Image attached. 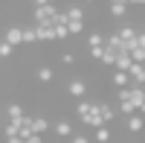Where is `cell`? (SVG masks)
I'll use <instances>...</instances> for the list:
<instances>
[{"label": "cell", "mask_w": 145, "mask_h": 143, "mask_svg": "<svg viewBox=\"0 0 145 143\" xmlns=\"http://www.w3.org/2000/svg\"><path fill=\"white\" fill-rule=\"evenodd\" d=\"M32 132H35V134L50 132V120H46V117H32Z\"/></svg>", "instance_id": "cell-13"}, {"label": "cell", "mask_w": 145, "mask_h": 143, "mask_svg": "<svg viewBox=\"0 0 145 143\" xmlns=\"http://www.w3.org/2000/svg\"><path fill=\"white\" fill-rule=\"evenodd\" d=\"M137 44L145 50V29H137Z\"/></svg>", "instance_id": "cell-28"}, {"label": "cell", "mask_w": 145, "mask_h": 143, "mask_svg": "<svg viewBox=\"0 0 145 143\" xmlns=\"http://www.w3.org/2000/svg\"><path fill=\"white\" fill-rule=\"evenodd\" d=\"M72 62H76V56H72V53H61V64H72Z\"/></svg>", "instance_id": "cell-27"}, {"label": "cell", "mask_w": 145, "mask_h": 143, "mask_svg": "<svg viewBox=\"0 0 145 143\" xmlns=\"http://www.w3.org/2000/svg\"><path fill=\"white\" fill-rule=\"evenodd\" d=\"M99 62H102V64H107V67H113V62H116V53H110V50H105Z\"/></svg>", "instance_id": "cell-23"}, {"label": "cell", "mask_w": 145, "mask_h": 143, "mask_svg": "<svg viewBox=\"0 0 145 143\" xmlns=\"http://www.w3.org/2000/svg\"><path fill=\"white\" fill-rule=\"evenodd\" d=\"M107 12H110V18H125L128 3H107Z\"/></svg>", "instance_id": "cell-14"}, {"label": "cell", "mask_w": 145, "mask_h": 143, "mask_svg": "<svg viewBox=\"0 0 145 143\" xmlns=\"http://www.w3.org/2000/svg\"><path fill=\"white\" fill-rule=\"evenodd\" d=\"M96 108H99V114H102L105 123H113V120H116V108H110L107 102H96Z\"/></svg>", "instance_id": "cell-8"}, {"label": "cell", "mask_w": 145, "mask_h": 143, "mask_svg": "<svg viewBox=\"0 0 145 143\" xmlns=\"http://www.w3.org/2000/svg\"><path fill=\"white\" fill-rule=\"evenodd\" d=\"M41 3H55V0H35V6H41Z\"/></svg>", "instance_id": "cell-32"}, {"label": "cell", "mask_w": 145, "mask_h": 143, "mask_svg": "<svg viewBox=\"0 0 145 143\" xmlns=\"http://www.w3.org/2000/svg\"><path fill=\"white\" fill-rule=\"evenodd\" d=\"M87 47H105V35L102 32H90L87 35Z\"/></svg>", "instance_id": "cell-18"}, {"label": "cell", "mask_w": 145, "mask_h": 143, "mask_svg": "<svg viewBox=\"0 0 145 143\" xmlns=\"http://www.w3.org/2000/svg\"><path fill=\"white\" fill-rule=\"evenodd\" d=\"M55 12H58L55 3H41V6H35V23H52Z\"/></svg>", "instance_id": "cell-1"}, {"label": "cell", "mask_w": 145, "mask_h": 143, "mask_svg": "<svg viewBox=\"0 0 145 143\" xmlns=\"http://www.w3.org/2000/svg\"><path fill=\"white\" fill-rule=\"evenodd\" d=\"M70 143H93L87 134H70Z\"/></svg>", "instance_id": "cell-25"}, {"label": "cell", "mask_w": 145, "mask_h": 143, "mask_svg": "<svg viewBox=\"0 0 145 143\" xmlns=\"http://www.w3.org/2000/svg\"><path fill=\"white\" fill-rule=\"evenodd\" d=\"M52 128H55L58 137H70V134H72V123H70V120H58Z\"/></svg>", "instance_id": "cell-12"}, {"label": "cell", "mask_w": 145, "mask_h": 143, "mask_svg": "<svg viewBox=\"0 0 145 143\" xmlns=\"http://www.w3.org/2000/svg\"><path fill=\"white\" fill-rule=\"evenodd\" d=\"M67 29H70V35H81L84 32V21H67Z\"/></svg>", "instance_id": "cell-20"}, {"label": "cell", "mask_w": 145, "mask_h": 143, "mask_svg": "<svg viewBox=\"0 0 145 143\" xmlns=\"http://www.w3.org/2000/svg\"><path fill=\"white\" fill-rule=\"evenodd\" d=\"M128 6H145V0H128Z\"/></svg>", "instance_id": "cell-31"}, {"label": "cell", "mask_w": 145, "mask_h": 143, "mask_svg": "<svg viewBox=\"0 0 145 143\" xmlns=\"http://www.w3.org/2000/svg\"><path fill=\"white\" fill-rule=\"evenodd\" d=\"M64 15H67V21H84V9L81 6H67Z\"/></svg>", "instance_id": "cell-15"}, {"label": "cell", "mask_w": 145, "mask_h": 143, "mask_svg": "<svg viewBox=\"0 0 145 143\" xmlns=\"http://www.w3.org/2000/svg\"><path fill=\"white\" fill-rule=\"evenodd\" d=\"M81 123L87 126V128H99V126H105V120H102V114H99V108H96V105L81 117Z\"/></svg>", "instance_id": "cell-4"}, {"label": "cell", "mask_w": 145, "mask_h": 143, "mask_svg": "<svg viewBox=\"0 0 145 143\" xmlns=\"http://www.w3.org/2000/svg\"><path fill=\"white\" fill-rule=\"evenodd\" d=\"M6 117H9V120H20V117H23V105H18V102H12L9 108H6Z\"/></svg>", "instance_id": "cell-17"}, {"label": "cell", "mask_w": 145, "mask_h": 143, "mask_svg": "<svg viewBox=\"0 0 145 143\" xmlns=\"http://www.w3.org/2000/svg\"><path fill=\"white\" fill-rule=\"evenodd\" d=\"M93 132H96V134H93L96 143H110V137H113V134H110V128H107V123L99 126V128H93Z\"/></svg>", "instance_id": "cell-11"}, {"label": "cell", "mask_w": 145, "mask_h": 143, "mask_svg": "<svg viewBox=\"0 0 145 143\" xmlns=\"http://www.w3.org/2000/svg\"><path fill=\"white\" fill-rule=\"evenodd\" d=\"M110 82H113V88H125V85H131V76L125 73V70H113Z\"/></svg>", "instance_id": "cell-10"}, {"label": "cell", "mask_w": 145, "mask_h": 143, "mask_svg": "<svg viewBox=\"0 0 145 143\" xmlns=\"http://www.w3.org/2000/svg\"><path fill=\"white\" fill-rule=\"evenodd\" d=\"M119 111H122V114L128 117V114H134L137 108H134V102H131V99H119Z\"/></svg>", "instance_id": "cell-21"}, {"label": "cell", "mask_w": 145, "mask_h": 143, "mask_svg": "<svg viewBox=\"0 0 145 143\" xmlns=\"http://www.w3.org/2000/svg\"><path fill=\"white\" fill-rule=\"evenodd\" d=\"M128 56L134 58V62H145V50H142L139 44H134V47H131V50H128Z\"/></svg>", "instance_id": "cell-19"}, {"label": "cell", "mask_w": 145, "mask_h": 143, "mask_svg": "<svg viewBox=\"0 0 145 143\" xmlns=\"http://www.w3.org/2000/svg\"><path fill=\"white\" fill-rule=\"evenodd\" d=\"M6 143H26V140H23L20 134H12V137H6Z\"/></svg>", "instance_id": "cell-30"}, {"label": "cell", "mask_w": 145, "mask_h": 143, "mask_svg": "<svg viewBox=\"0 0 145 143\" xmlns=\"http://www.w3.org/2000/svg\"><path fill=\"white\" fill-rule=\"evenodd\" d=\"M107 3H128V0H107Z\"/></svg>", "instance_id": "cell-33"}, {"label": "cell", "mask_w": 145, "mask_h": 143, "mask_svg": "<svg viewBox=\"0 0 145 143\" xmlns=\"http://www.w3.org/2000/svg\"><path fill=\"white\" fill-rule=\"evenodd\" d=\"M12 53H15V47H12L9 41H0V58H9Z\"/></svg>", "instance_id": "cell-22"}, {"label": "cell", "mask_w": 145, "mask_h": 143, "mask_svg": "<svg viewBox=\"0 0 145 143\" xmlns=\"http://www.w3.org/2000/svg\"><path fill=\"white\" fill-rule=\"evenodd\" d=\"M23 29V44H38V32L35 26H20Z\"/></svg>", "instance_id": "cell-16"}, {"label": "cell", "mask_w": 145, "mask_h": 143, "mask_svg": "<svg viewBox=\"0 0 145 143\" xmlns=\"http://www.w3.org/2000/svg\"><path fill=\"white\" fill-rule=\"evenodd\" d=\"M3 134H6V137L18 134V123H15V120H9V123H6V128H3Z\"/></svg>", "instance_id": "cell-24"}, {"label": "cell", "mask_w": 145, "mask_h": 143, "mask_svg": "<svg viewBox=\"0 0 145 143\" xmlns=\"http://www.w3.org/2000/svg\"><path fill=\"white\" fill-rule=\"evenodd\" d=\"M125 126H128V132H131V134H139L142 128H145V117H142L139 111H134V114H128Z\"/></svg>", "instance_id": "cell-2"}, {"label": "cell", "mask_w": 145, "mask_h": 143, "mask_svg": "<svg viewBox=\"0 0 145 143\" xmlns=\"http://www.w3.org/2000/svg\"><path fill=\"white\" fill-rule=\"evenodd\" d=\"M105 50H110V53H125V41L119 38L116 32H110V35H105Z\"/></svg>", "instance_id": "cell-5"}, {"label": "cell", "mask_w": 145, "mask_h": 143, "mask_svg": "<svg viewBox=\"0 0 145 143\" xmlns=\"http://www.w3.org/2000/svg\"><path fill=\"white\" fill-rule=\"evenodd\" d=\"M3 41H9L12 47H20V44H23V29H20V26H9L6 35H3Z\"/></svg>", "instance_id": "cell-6"}, {"label": "cell", "mask_w": 145, "mask_h": 143, "mask_svg": "<svg viewBox=\"0 0 145 143\" xmlns=\"http://www.w3.org/2000/svg\"><path fill=\"white\" fill-rule=\"evenodd\" d=\"M102 53H105V47H90V58H93V62H99Z\"/></svg>", "instance_id": "cell-26"}, {"label": "cell", "mask_w": 145, "mask_h": 143, "mask_svg": "<svg viewBox=\"0 0 145 143\" xmlns=\"http://www.w3.org/2000/svg\"><path fill=\"white\" fill-rule=\"evenodd\" d=\"M35 79H38L41 85H50V82L55 79V73H52V67H46V64H44V67H38V70H35Z\"/></svg>", "instance_id": "cell-7"}, {"label": "cell", "mask_w": 145, "mask_h": 143, "mask_svg": "<svg viewBox=\"0 0 145 143\" xmlns=\"http://www.w3.org/2000/svg\"><path fill=\"white\" fill-rule=\"evenodd\" d=\"M134 64V58H131L128 53H116V62H113V70H125L128 73V67Z\"/></svg>", "instance_id": "cell-9"}, {"label": "cell", "mask_w": 145, "mask_h": 143, "mask_svg": "<svg viewBox=\"0 0 145 143\" xmlns=\"http://www.w3.org/2000/svg\"><path fill=\"white\" fill-rule=\"evenodd\" d=\"M67 93L76 97V99H84V97H87V82H84V79H72L67 85Z\"/></svg>", "instance_id": "cell-3"}, {"label": "cell", "mask_w": 145, "mask_h": 143, "mask_svg": "<svg viewBox=\"0 0 145 143\" xmlns=\"http://www.w3.org/2000/svg\"><path fill=\"white\" fill-rule=\"evenodd\" d=\"M84 3H96V0H84Z\"/></svg>", "instance_id": "cell-34"}, {"label": "cell", "mask_w": 145, "mask_h": 143, "mask_svg": "<svg viewBox=\"0 0 145 143\" xmlns=\"http://www.w3.org/2000/svg\"><path fill=\"white\" fill-rule=\"evenodd\" d=\"M26 143H44V134H29Z\"/></svg>", "instance_id": "cell-29"}]
</instances>
